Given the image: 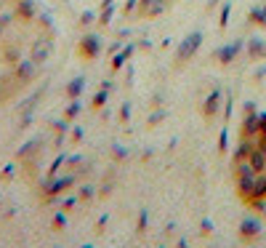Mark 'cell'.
Instances as JSON below:
<instances>
[{"label":"cell","mask_w":266,"mask_h":248,"mask_svg":"<svg viewBox=\"0 0 266 248\" xmlns=\"http://www.w3.org/2000/svg\"><path fill=\"white\" fill-rule=\"evenodd\" d=\"M56 38L40 0H0V110L38 86L56 54Z\"/></svg>","instance_id":"obj_1"},{"label":"cell","mask_w":266,"mask_h":248,"mask_svg":"<svg viewBox=\"0 0 266 248\" xmlns=\"http://www.w3.org/2000/svg\"><path fill=\"white\" fill-rule=\"evenodd\" d=\"M232 182L245 205L266 200V115H256L242 125L232 155Z\"/></svg>","instance_id":"obj_2"}]
</instances>
